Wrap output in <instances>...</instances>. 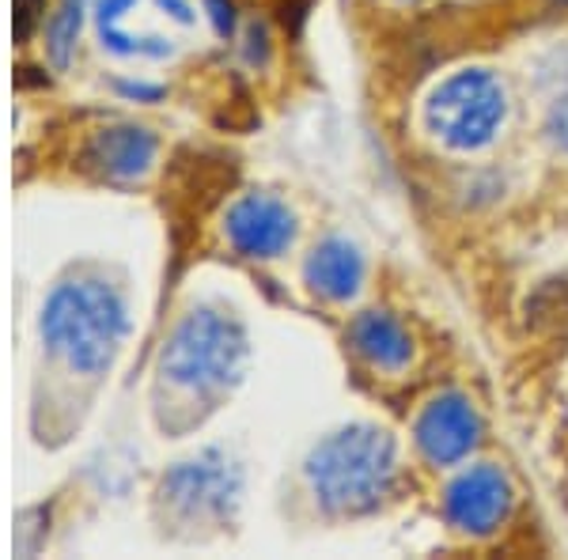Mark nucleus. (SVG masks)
<instances>
[{"label":"nucleus","mask_w":568,"mask_h":560,"mask_svg":"<svg viewBox=\"0 0 568 560\" xmlns=\"http://www.w3.org/2000/svg\"><path fill=\"white\" fill-rule=\"evenodd\" d=\"M398 477V444L375 425H353L323 444L307 458V481L315 500L329 516H372L387 503Z\"/></svg>","instance_id":"f257e3e1"},{"label":"nucleus","mask_w":568,"mask_h":560,"mask_svg":"<svg viewBox=\"0 0 568 560\" xmlns=\"http://www.w3.org/2000/svg\"><path fill=\"white\" fill-rule=\"evenodd\" d=\"M125 303L103 281L61 284L42 307V337L80 371H103L125 337Z\"/></svg>","instance_id":"f03ea898"},{"label":"nucleus","mask_w":568,"mask_h":560,"mask_svg":"<svg viewBox=\"0 0 568 560\" xmlns=\"http://www.w3.org/2000/svg\"><path fill=\"white\" fill-rule=\"evenodd\" d=\"M508 118V91L489 69H463L425 99V130L452 152H481Z\"/></svg>","instance_id":"7ed1b4c3"},{"label":"nucleus","mask_w":568,"mask_h":560,"mask_svg":"<svg viewBox=\"0 0 568 560\" xmlns=\"http://www.w3.org/2000/svg\"><path fill=\"white\" fill-rule=\"evenodd\" d=\"M246 337L235 318L201 307L186 315L163 348V375L186 390H224L243 375Z\"/></svg>","instance_id":"20e7f679"},{"label":"nucleus","mask_w":568,"mask_h":560,"mask_svg":"<svg viewBox=\"0 0 568 560\" xmlns=\"http://www.w3.org/2000/svg\"><path fill=\"white\" fill-rule=\"evenodd\" d=\"M447 519L459 530L474 538H485L493 530L504 527V519L511 516V481L500 466L493 462H478L470 470H463L447 485L444 496Z\"/></svg>","instance_id":"39448f33"},{"label":"nucleus","mask_w":568,"mask_h":560,"mask_svg":"<svg viewBox=\"0 0 568 560\" xmlns=\"http://www.w3.org/2000/svg\"><path fill=\"white\" fill-rule=\"evenodd\" d=\"M478 436H481L478 409L463 394H439L417 417V447L436 466L463 462L478 447Z\"/></svg>","instance_id":"423d86ee"},{"label":"nucleus","mask_w":568,"mask_h":560,"mask_svg":"<svg viewBox=\"0 0 568 560\" xmlns=\"http://www.w3.org/2000/svg\"><path fill=\"white\" fill-rule=\"evenodd\" d=\"M227 238L246 258H277L296 238V216L270 194H246L227 213Z\"/></svg>","instance_id":"0eeeda50"},{"label":"nucleus","mask_w":568,"mask_h":560,"mask_svg":"<svg viewBox=\"0 0 568 560\" xmlns=\"http://www.w3.org/2000/svg\"><path fill=\"white\" fill-rule=\"evenodd\" d=\"M163 496L182 511V516H213L224 511L235 496V474L220 455H201L194 462H182L175 474L163 481Z\"/></svg>","instance_id":"6e6552de"},{"label":"nucleus","mask_w":568,"mask_h":560,"mask_svg":"<svg viewBox=\"0 0 568 560\" xmlns=\"http://www.w3.org/2000/svg\"><path fill=\"white\" fill-rule=\"evenodd\" d=\"M364 273H368V262H364V254L356 251L349 238H326V243H318L304 265L311 292L329 303L353 299L364 284Z\"/></svg>","instance_id":"1a4fd4ad"},{"label":"nucleus","mask_w":568,"mask_h":560,"mask_svg":"<svg viewBox=\"0 0 568 560\" xmlns=\"http://www.w3.org/2000/svg\"><path fill=\"white\" fill-rule=\"evenodd\" d=\"M84 160L106 179H141L155 160V136L136 125H118L91 136Z\"/></svg>","instance_id":"9d476101"},{"label":"nucleus","mask_w":568,"mask_h":560,"mask_svg":"<svg viewBox=\"0 0 568 560\" xmlns=\"http://www.w3.org/2000/svg\"><path fill=\"white\" fill-rule=\"evenodd\" d=\"M349 337L356 353L372 367H383V371H402V367L414 360V337L387 310H364L349 326Z\"/></svg>","instance_id":"9b49d317"},{"label":"nucleus","mask_w":568,"mask_h":560,"mask_svg":"<svg viewBox=\"0 0 568 560\" xmlns=\"http://www.w3.org/2000/svg\"><path fill=\"white\" fill-rule=\"evenodd\" d=\"M530 326L542 334H568V273L557 281H546L527 303Z\"/></svg>","instance_id":"f8f14e48"},{"label":"nucleus","mask_w":568,"mask_h":560,"mask_svg":"<svg viewBox=\"0 0 568 560\" xmlns=\"http://www.w3.org/2000/svg\"><path fill=\"white\" fill-rule=\"evenodd\" d=\"M80 20H84V0H61V8L45 23V53H50V61L58 69H65L72 61Z\"/></svg>","instance_id":"ddd939ff"},{"label":"nucleus","mask_w":568,"mask_h":560,"mask_svg":"<svg viewBox=\"0 0 568 560\" xmlns=\"http://www.w3.org/2000/svg\"><path fill=\"white\" fill-rule=\"evenodd\" d=\"M130 4L133 0H103V4H99V31H103V42L114 53H141L130 34H122V27H118Z\"/></svg>","instance_id":"4468645a"},{"label":"nucleus","mask_w":568,"mask_h":560,"mask_svg":"<svg viewBox=\"0 0 568 560\" xmlns=\"http://www.w3.org/2000/svg\"><path fill=\"white\" fill-rule=\"evenodd\" d=\"M546 141L554 144L557 152L568 155V91L561 99H557L554 106H549L546 114Z\"/></svg>","instance_id":"2eb2a0df"},{"label":"nucleus","mask_w":568,"mask_h":560,"mask_svg":"<svg viewBox=\"0 0 568 560\" xmlns=\"http://www.w3.org/2000/svg\"><path fill=\"white\" fill-rule=\"evenodd\" d=\"M39 8H42V0H16V23H12L16 42L31 39L34 23H39Z\"/></svg>","instance_id":"dca6fc26"},{"label":"nucleus","mask_w":568,"mask_h":560,"mask_svg":"<svg viewBox=\"0 0 568 560\" xmlns=\"http://www.w3.org/2000/svg\"><path fill=\"white\" fill-rule=\"evenodd\" d=\"M209 4H213L216 27H220V31H227V27H232V8H227L224 0H209Z\"/></svg>","instance_id":"f3484780"},{"label":"nucleus","mask_w":568,"mask_h":560,"mask_svg":"<svg viewBox=\"0 0 568 560\" xmlns=\"http://www.w3.org/2000/svg\"><path fill=\"white\" fill-rule=\"evenodd\" d=\"M160 4H163V8H171V12H175L182 23H190V20H194V12H190V8L182 4V0H160Z\"/></svg>","instance_id":"a211bd4d"}]
</instances>
